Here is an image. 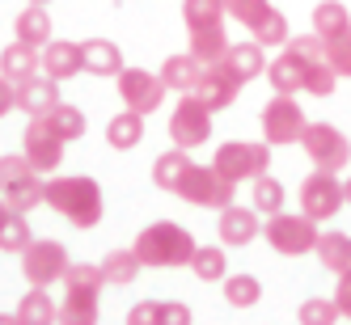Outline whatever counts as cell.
<instances>
[{
  "label": "cell",
  "instance_id": "15",
  "mask_svg": "<svg viewBox=\"0 0 351 325\" xmlns=\"http://www.w3.org/2000/svg\"><path fill=\"white\" fill-rule=\"evenodd\" d=\"M43 72L51 81H72L85 72V51L81 42H68V38H51L43 47Z\"/></svg>",
  "mask_w": 351,
  "mask_h": 325
},
{
  "label": "cell",
  "instance_id": "43",
  "mask_svg": "<svg viewBox=\"0 0 351 325\" xmlns=\"http://www.w3.org/2000/svg\"><path fill=\"white\" fill-rule=\"evenodd\" d=\"M326 64H330L339 77H351V30L326 42Z\"/></svg>",
  "mask_w": 351,
  "mask_h": 325
},
{
  "label": "cell",
  "instance_id": "20",
  "mask_svg": "<svg viewBox=\"0 0 351 325\" xmlns=\"http://www.w3.org/2000/svg\"><path fill=\"white\" fill-rule=\"evenodd\" d=\"M204 68L208 64H199L191 51H182V55H169L165 64H161V81H165V89H173V93H195L199 89V77H204Z\"/></svg>",
  "mask_w": 351,
  "mask_h": 325
},
{
  "label": "cell",
  "instance_id": "26",
  "mask_svg": "<svg viewBox=\"0 0 351 325\" xmlns=\"http://www.w3.org/2000/svg\"><path fill=\"white\" fill-rule=\"evenodd\" d=\"M313 254L322 258V266L330 274H347L351 270V237L347 233H322Z\"/></svg>",
  "mask_w": 351,
  "mask_h": 325
},
{
  "label": "cell",
  "instance_id": "46",
  "mask_svg": "<svg viewBox=\"0 0 351 325\" xmlns=\"http://www.w3.org/2000/svg\"><path fill=\"white\" fill-rule=\"evenodd\" d=\"M128 325H157V300H140L128 309Z\"/></svg>",
  "mask_w": 351,
  "mask_h": 325
},
{
  "label": "cell",
  "instance_id": "1",
  "mask_svg": "<svg viewBox=\"0 0 351 325\" xmlns=\"http://www.w3.org/2000/svg\"><path fill=\"white\" fill-rule=\"evenodd\" d=\"M43 203L56 207L72 229H97V220H102V186H97L89 173L51 178L43 186Z\"/></svg>",
  "mask_w": 351,
  "mask_h": 325
},
{
  "label": "cell",
  "instance_id": "36",
  "mask_svg": "<svg viewBox=\"0 0 351 325\" xmlns=\"http://www.w3.org/2000/svg\"><path fill=\"white\" fill-rule=\"evenodd\" d=\"M43 118L51 122V131H56L64 144H68V140H81V135H85V114H81L77 106H64V102H60L51 114H43Z\"/></svg>",
  "mask_w": 351,
  "mask_h": 325
},
{
  "label": "cell",
  "instance_id": "23",
  "mask_svg": "<svg viewBox=\"0 0 351 325\" xmlns=\"http://www.w3.org/2000/svg\"><path fill=\"white\" fill-rule=\"evenodd\" d=\"M224 64H229L233 72H237V77L250 85V81H254V77H267V47H258L254 38H250V42H237V47H229V55H224Z\"/></svg>",
  "mask_w": 351,
  "mask_h": 325
},
{
  "label": "cell",
  "instance_id": "19",
  "mask_svg": "<svg viewBox=\"0 0 351 325\" xmlns=\"http://www.w3.org/2000/svg\"><path fill=\"white\" fill-rule=\"evenodd\" d=\"M56 106H60V81H51V77H30V81L17 85V110H26L30 118L51 114Z\"/></svg>",
  "mask_w": 351,
  "mask_h": 325
},
{
  "label": "cell",
  "instance_id": "50",
  "mask_svg": "<svg viewBox=\"0 0 351 325\" xmlns=\"http://www.w3.org/2000/svg\"><path fill=\"white\" fill-rule=\"evenodd\" d=\"M9 211H13V207L5 203V194H0V224H5V216H9Z\"/></svg>",
  "mask_w": 351,
  "mask_h": 325
},
{
  "label": "cell",
  "instance_id": "12",
  "mask_svg": "<svg viewBox=\"0 0 351 325\" xmlns=\"http://www.w3.org/2000/svg\"><path fill=\"white\" fill-rule=\"evenodd\" d=\"M165 81H161V72H148V68H123L119 72V97H123V106L136 110V114H153L161 102H165Z\"/></svg>",
  "mask_w": 351,
  "mask_h": 325
},
{
  "label": "cell",
  "instance_id": "38",
  "mask_svg": "<svg viewBox=\"0 0 351 325\" xmlns=\"http://www.w3.org/2000/svg\"><path fill=\"white\" fill-rule=\"evenodd\" d=\"M284 186L271 178V173H263V178H254V211L258 216H275V211H284Z\"/></svg>",
  "mask_w": 351,
  "mask_h": 325
},
{
  "label": "cell",
  "instance_id": "16",
  "mask_svg": "<svg viewBox=\"0 0 351 325\" xmlns=\"http://www.w3.org/2000/svg\"><path fill=\"white\" fill-rule=\"evenodd\" d=\"M258 233H263V220H258L254 207H237V203H229V207L220 211V224H216L220 245H250Z\"/></svg>",
  "mask_w": 351,
  "mask_h": 325
},
{
  "label": "cell",
  "instance_id": "49",
  "mask_svg": "<svg viewBox=\"0 0 351 325\" xmlns=\"http://www.w3.org/2000/svg\"><path fill=\"white\" fill-rule=\"evenodd\" d=\"M0 325H21V321H17V313H0Z\"/></svg>",
  "mask_w": 351,
  "mask_h": 325
},
{
  "label": "cell",
  "instance_id": "21",
  "mask_svg": "<svg viewBox=\"0 0 351 325\" xmlns=\"http://www.w3.org/2000/svg\"><path fill=\"white\" fill-rule=\"evenodd\" d=\"M17 321L21 325H60V304L51 300V287H30L17 300Z\"/></svg>",
  "mask_w": 351,
  "mask_h": 325
},
{
  "label": "cell",
  "instance_id": "28",
  "mask_svg": "<svg viewBox=\"0 0 351 325\" xmlns=\"http://www.w3.org/2000/svg\"><path fill=\"white\" fill-rule=\"evenodd\" d=\"M224 0H182V21H186V34L195 30H216L224 26Z\"/></svg>",
  "mask_w": 351,
  "mask_h": 325
},
{
  "label": "cell",
  "instance_id": "13",
  "mask_svg": "<svg viewBox=\"0 0 351 325\" xmlns=\"http://www.w3.org/2000/svg\"><path fill=\"white\" fill-rule=\"evenodd\" d=\"M64 140L51 131V122L47 118H30L26 135H21V153H26V161L34 165V173H56L64 165Z\"/></svg>",
  "mask_w": 351,
  "mask_h": 325
},
{
  "label": "cell",
  "instance_id": "3",
  "mask_svg": "<svg viewBox=\"0 0 351 325\" xmlns=\"http://www.w3.org/2000/svg\"><path fill=\"white\" fill-rule=\"evenodd\" d=\"M106 274L93 262H72L64 274V300H60V325H97Z\"/></svg>",
  "mask_w": 351,
  "mask_h": 325
},
{
  "label": "cell",
  "instance_id": "2",
  "mask_svg": "<svg viewBox=\"0 0 351 325\" xmlns=\"http://www.w3.org/2000/svg\"><path fill=\"white\" fill-rule=\"evenodd\" d=\"M132 249H136V258L144 262V270L148 266H153V270H173V266H191L199 245H195V237L182 229V224L157 220V224H148V229L136 233Z\"/></svg>",
  "mask_w": 351,
  "mask_h": 325
},
{
  "label": "cell",
  "instance_id": "51",
  "mask_svg": "<svg viewBox=\"0 0 351 325\" xmlns=\"http://www.w3.org/2000/svg\"><path fill=\"white\" fill-rule=\"evenodd\" d=\"M343 198H347V207H351V173H347V182H343Z\"/></svg>",
  "mask_w": 351,
  "mask_h": 325
},
{
  "label": "cell",
  "instance_id": "18",
  "mask_svg": "<svg viewBox=\"0 0 351 325\" xmlns=\"http://www.w3.org/2000/svg\"><path fill=\"white\" fill-rule=\"evenodd\" d=\"M43 72V51L30 42H9L5 51H0V77H5L9 85H21V81H30Z\"/></svg>",
  "mask_w": 351,
  "mask_h": 325
},
{
  "label": "cell",
  "instance_id": "31",
  "mask_svg": "<svg viewBox=\"0 0 351 325\" xmlns=\"http://www.w3.org/2000/svg\"><path fill=\"white\" fill-rule=\"evenodd\" d=\"M30 241H34V233H30L26 211H9L5 224H0V254H26Z\"/></svg>",
  "mask_w": 351,
  "mask_h": 325
},
{
  "label": "cell",
  "instance_id": "25",
  "mask_svg": "<svg viewBox=\"0 0 351 325\" xmlns=\"http://www.w3.org/2000/svg\"><path fill=\"white\" fill-rule=\"evenodd\" d=\"M144 140V114L136 110H123L106 122V144L114 148V153H132V148Z\"/></svg>",
  "mask_w": 351,
  "mask_h": 325
},
{
  "label": "cell",
  "instance_id": "5",
  "mask_svg": "<svg viewBox=\"0 0 351 325\" xmlns=\"http://www.w3.org/2000/svg\"><path fill=\"white\" fill-rule=\"evenodd\" d=\"M263 237H267V245L275 249V254H284V258H305V254H313V249H317L322 229H317V220H309L305 211H296V216L275 211V216H267V224H263Z\"/></svg>",
  "mask_w": 351,
  "mask_h": 325
},
{
  "label": "cell",
  "instance_id": "29",
  "mask_svg": "<svg viewBox=\"0 0 351 325\" xmlns=\"http://www.w3.org/2000/svg\"><path fill=\"white\" fill-rule=\"evenodd\" d=\"M102 266V274H106V283H114V287H128V283H136V274L144 270V262L136 258V249H110V254L97 262Z\"/></svg>",
  "mask_w": 351,
  "mask_h": 325
},
{
  "label": "cell",
  "instance_id": "34",
  "mask_svg": "<svg viewBox=\"0 0 351 325\" xmlns=\"http://www.w3.org/2000/svg\"><path fill=\"white\" fill-rule=\"evenodd\" d=\"M186 153L182 148H169V153H161L157 161H153V186H161V190H169L173 194V186L182 182V173H186Z\"/></svg>",
  "mask_w": 351,
  "mask_h": 325
},
{
  "label": "cell",
  "instance_id": "30",
  "mask_svg": "<svg viewBox=\"0 0 351 325\" xmlns=\"http://www.w3.org/2000/svg\"><path fill=\"white\" fill-rule=\"evenodd\" d=\"M186 51L199 64H220L224 55H229V34H224V26H216V30H195Z\"/></svg>",
  "mask_w": 351,
  "mask_h": 325
},
{
  "label": "cell",
  "instance_id": "33",
  "mask_svg": "<svg viewBox=\"0 0 351 325\" xmlns=\"http://www.w3.org/2000/svg\"><path fill=\"white\" fill-rule=\"evenodd\" d=\"M191 270H195V279H204V283H216L220 274H229L224 245H199V249H195V258H191Z\"/></svg>",
  "mask_w": 351,
  "mask_h": 325
},
{
  "label": "cell",
  "instance_id": "9",
  "mask_svg": "<svg viewBox=\"0 0 351 325\" xmlns=\"http://www.w3.org/2000/svg\"><path fill=\"white\" fill-rule=\"evenodd\" d=\"M305 127H309V118H305V110L296 106V97H288V93H275L271 102L263 106V140H267L271 148L300 144Z\"/></svg>",
  "mask_w": 351,
  "mask_h": 325
},
{
  "label": "cell",
  "instance_id": "44",
  "mask_svg": "<svg viewBox=\"0 0 351 325\" xmlns=\"http://www.w3.org/2000/svg\"><path fill=\"white\" fill-rule=\"evenodd\" d=\"M288 51H296L300 60H326V38H317V34H292L288 38Z\"/></svg>",
  "mask_w": 351,
  "mask_h": 325
},
{
  "label": "cell",
  "instance_id": "17",
  "mask_svg": "<svg viewBox=\"0 0 351 325\" xmlns=\"http://www.w3.org/2000/svg\"><path fill=\"white\" fill-rule=\"evenodd\" d=\"M305 72H309V60H300L296 51H288V47H284V51L267 64V81H271L275 93L296 97V93H305Z\"/></svg>",
  "mask_w": 351,
  "mask_h": 325
},
{
  "label": "cell",
  "instance_id": "11",
  "mask_svg": "<svg viewBox=\"0 0 351 325\" xmlns=\"http://www.w3.org/2000/svg\"><path fill=\"white\" fill-rule=\"evenodd\" d=\"M72 258L64 241H30V249L21 254V274H26L30 287H51V283H64Z\"/></svg>",
  "mask_w": 351,
  "mask_h": 325
},
{
  "label": "cell",
  "instance_id": "6",
  "mask_svg": "<svg viewBox=\"0 0 351 325\" xmlns=\"http://www.w3.org/2000/svg\"><path fill=\"white\" fill-rule=\"evenodd\" d=\"M212 165L229 182H237V186L241 182H254V178H263V173L271 169V144L267 140H229V144L216 148Z\"/></svg>",
  "mask_w": 351,
  "mask_h": 325
},
{
  "label": "cell",
  "instance_id": "8",
  "mask_svg": "<svg viewBox=\"0 0 351 325\" xmlns=\"http://www.w3.org/2000/svg\"><path fill=\"white\" fill-rule=\"evenodd\" d=\"M347 207L343 198V178L330 169H313L305 182H300V211H305L309 220H335L339 211Z\"/></svg>",
  "mask_w": 351,
  "mask_h": 325
},
{
  "label": "cell",
  "instance_id": "14",
  "mask_svg": "<svg viewBox=\"0 0 351 325\" xmlns=\"http://www.w3.org/2000/svg\"><path fill=\"white\" fill-rule=\"evenodd\" d=\"M241 89H245V81H241L237 72L220 60V64H208V68H204V77H199L195 97H199V102H204V106L216 114V110H229L237 97H241Z\"/></svg>",
  "mask_w": 351,
  "mask_h": 325
},
{
  "label": "cell",
  "instance_id": "47",
  "mask_svg": "<svg viewBox=\"0 0 351 325\" xmlns=\"http://www.w3.org/2000/svg\"><path fill=\"white\" fill-rule=\"evenodd\" d=\"M335 304H339V313L351 321V270H347V274H339V287H335Z\"/></svg>",
  "mask_w": 351,
  "mask_h": 325
},
{
  "label": "cell",
  "instance_id": "35",
  "mask_svg": "<svg viewBox=\"0 0 351 325\" xmlns=\"http://www.w3.org/2000/svg\"><path fill=\"white\" fill-rule=\"evenodd\" d=\"M343 313H339V304H335V296H309L305 304L296 309V321L300 325H335Z\"/></svg>",
  "mask_w": 351,
  "mask_h": 325
},
{
  "label": "cell",
  "instance_id": "10",
  "mask_svg": "<svg viewBox=\"0 0 351 325\" xmlns=\"http://www.w3.org/2000/svg\"><path fill=\"white\" fill-rule=\"evenodd\" d=\"M169 140H173V148H182V153L212 140V110L199 102L195 93L178 97V106L169 114Z\"/></svg>",
  "mask_w": 351,
  "mask_h": 325
},
{
  "label": "cell",
  "instance_id": "4",
  "mask_svg": "<svg viewBox=\"0 0 351 325\" xmlns=\"http://www.w3.org/2000/svg\"><path fill=\"white\" fill-rule=\"evenodd\" d=\"M173 194L186 198L191 207H212V211H224L237 198V182H229L216 165H186L182 173V182L173 186Z\"/></svg>",
  "mask_w": 351,
  "mask_h": 325
},
{
  "label": "cell",
  "instance_id": "39",
  "mask_svg": "<svg viewBox=\"0 0 351 325\" xmlns=\"http://www.w3.org/2000/svg\"><path fill=\"white\" fill-rule=\"evenodd\" d=\"M43 178H38V173H30V178L26 182H17V186H9L5 190V203L13 207V211H30V207H38L43 203Z\"/></svg>",
  "mask_w": 351,
  "mask_h": 325
},
{
  "label": "cell",
  "instance_id": "45",
  "mask_svg": "<svg viewBox=\"0 0 351 325\" xmlns=\"http://www.w3.org/2000/svg\"><path fill=\"white\" fill-rule=\"evenodd\" d=\"M195 313L182 304V300H157V325H191Z\"/></svg>",
  "mask_w": 351,
  "mask_h": 325
},
{
  "label": "cell",
  "instance_id": "52",
  "mask_svg": "<svg viewBox=\"0 0 351 325\" xmlns=\"http://www.w3.org/2000/svg\"><path fill=\"white\" fill-rule=\"evenodd\" d=\"M30 5H51V0H30Z\"/></svg>",
  "mask_w": 351,
  "mask_h": 325
},
{
  "label": "cell",
  "instance_id": "40",
  "mask_svg": "<svg viewBox=\"0 0 351 325\" xmlns=\"http://www.w3.org/2000/svg\"><path fill=\"white\" fill-rule=\"evenodd\" d=\"M224 13H229L233 21H241L245 30H254L258 21L271 13V0H224Z\"/></svg>",
  "mask_w": 351,
  "mask_h": 325
},
{
  "label": "cell",
  "instance_id": "37",
  "mask_svg": "<svg viewBox=\"0 0 351 325\" xmlns=\"http://www.w3.org/2000/svg\"><path fill=\"white\" fill-rule=\"evenodd\" d=\"M250 34H254V42H258V47H288V38H292V34H288V17H284L280 9H271V13H267V17H263Z\"/></svg>",
  "mask_w": 351,
  "mask_h": 325
},
{
  "label": "cell",
  "instance_id": "48",
  "mask_svg": "<svg viewBox=\"0 0 351 325\" xmlns=\"http://www.w3.org/2000/svg\"><path fill=\"white\" fill-rule=\"evenodd\" d=\"M13 106H17V85H9L5 77H0V118H5Z\"/></svg>",
  "mask_w": 351,
  "mask_h": 325
},
{
  "label": "cell",
  "instance_id": "7",
  "mask_svg": "<svg viewBox=\"0 0 351 325\" xmlns=\"http://www.w3.org/2000/svg\"><path fill=\"white\" fill-rule=\"evenodd\" d=\"M300 148L313 161V169H330L343 173L351 165V140L335 127V122H309L305 135H300Z\"/></svg>",
  "mask_w": 351,
  "mask_h": 325
},
{
  "label": "cell",
  "instance_id": "41",
  "mask_svg": "<svg viewBox=\"0 0 351 325\" xmlns=\"http://www.w3.org/2000/svg\"><path fill=\"white\" fill-rule=\"evenodd\" d=\"M335 85H339V72L326 64V60H313L309 72H305V93H313V97H330Z\"/></svg>",
  "mask_w": 351,
  "mask_h": 325
},
{
  "label": "cell",
  "instance_id": "32",
  "mask_svg": "<svg viewBox=\"0 0 351 325\" xmlns=\"http://www.w3.org/2000/svg\"><path fill=\"white\" fill-rule=\"evenodd\" d=\"M224 300L229 309H254L263 300V283L254 274H224Z\"/></svg>",
  "mask_w": 351,
  "mask_h": 325
},
{
  "label": "cell",
  "instance_id": "27",
  "mask_svg": "<svg viewBox=\"0 0 351 325\" xmlns=\"http://www.w3.org/2000/svg\"><path fill=\"white\" fill-rule=\"evenodd\" d=\"M351 30V13H347V5H339V0H322V5H313V34L317 38H339V34H347Z\"/></svg>",
  "mask_w": 351,
  "mask_h": 325
},
{
  "label": "cell",
  "instance_id": "42",
  "mask_svg": "<svg viewBox=\"0 0 351 325\" xmlns=\"http://www.w3.org/2000/svg\"><path fill=\"white\" fill-rule=\"evenodd\" d=\"M30 173H34V165L26 161V153H5L0 157V194L9 186H17V182H26Z\"/></svg>",
  "mask_w": 351,
  "mask_h": 325
},
{
  "label": "cell",
  "instance_id": "22",
  "mask_svg": "<svg viewBox=\"0 0 351 325\" xmlns=\"http://www.w3.org/2000/svg\"><path fill=\"white\" fill-rule=\"evenodd\" d=\"M81 51H85V72L89 77H119L123 72V55H119V47L110 38H85Z\"/></svg>",
  "mask_w": 351,
  "mask_h": 325
},
{
  "label": "cell",
  "instance_id": "24",
  "mask_svg": "<svg viewBox=\"0 0 351 325\" xmlns=\"http://www.w3.org/2000/svg\"><path fill=\"white\" fill-rule=\"evenodd\" d=\"M13 34H17V42H30V47H43L51 42V17H47V9L43 5H26L17 13V21H13Z\"/></svg>",
  "mask_w": 351,
  "mask_h": 325
}]
</instances>
